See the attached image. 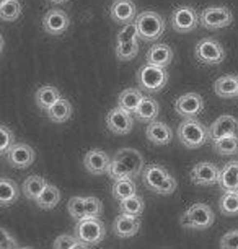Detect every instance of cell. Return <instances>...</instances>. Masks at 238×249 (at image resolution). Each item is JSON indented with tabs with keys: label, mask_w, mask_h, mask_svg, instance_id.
Returning <instances> with one entry per match:
<instances>
[{
	"label": "cell",
	"mask_w": 238,
	"mask_h": 249,
	"mask_svg": "<svg viewBox=\"0 0 238 249\" xmlns=\"http://www.w3.org/2000/svg\"><path fill=\"white\" fill-rule=\"evenodd\" d=\"M144 171V157L135 148H121L111 158L108 175L111 179H135Z\"/></svg>",
	"instance_id": "cell-1"
},
{
	"label": "cell",
	"mask_w": 238,
	"mask_h": 249,
	"mask_svg": "<svg viewBox=\"0 0 238 249\" xmlns=\"http://www.w3.org/2000/svg\"><path fill=\"white\" fill-rule=\"evenodd\" d=\"M142 181L148 191L160 196L173 194L176 187H178V182H176L175 178L168 173V170H165L163 166H158V164H148V166L144 168Z\"/></svg>",
	"instance_id": "cell-2"
},
{
	"label": "cell",
	"mask_w": 238,
	"mask_h": 249,
	"mask_svg": "<svg viewBox=\"0 0 238 249\" xmlns=\"http://www.w3.org/2000/svg\"><path fill=\"white\" fill-rule=\"evenodd\" d=\"M176 135H178V140L186 148H199L202 145H206L209 139H211L209 129L196 117L184 119L181 122L178 129H176Z\"/></svg>",
	"instance_id": "cell-3"
},
{
	"label": "cell",
	"mask_w": 238,
	"mask_h": 249,
	"mask_svg": "<svg viewBox=\"0 0 238 249\" xmlns=\"http://www.w3.org/2000/svg\"><path fill=\"white\" fill-rule=\"evenodd\" d=\"M137 83L139 88L144 93L153 95V93L162 91L168 83V72L165 67L153 64H144L141 69L137 70Z\"/></svg>",
	"instance_id": "cell-4"
},
{
	"label": "cell",
	"mask_w": 238,
	"mask_h": 249,
	"mask_svg": "<svg viewBox=\"0 0 238 249\" xmlns=\"http://www.w3.org/2000/svg\"><path fill=\"white\" fill-rule=\"evenodd\" d=\"M135 25H137V31H139V37L141 41H146V43H153L158 37L163 35L166 28V21L162 15H158L157 12L147 10L139 13L137 18H135Z\"/></svg>",
	"instance_id": "cell-5"
},
{
	"label": "cell",
	"mask_w": 238,
	"mask_h": 249,
	"mask_svg": "<svg viewBox=\"0 0 238 249\" xmlns=\"http://www.w3.org/2000/svg\"><path fill=\"white\" fill-rule=\"evenodd\" d=\"M73 234H75L82 243H85L87 248L96 246V244H100L105 239L106 227L98 217L83 218V220H78L77 222Z\"/></svg>",
	"instance_id": "cell-6"
},
{
	"label": "cell",
	"mask_w": 238,
	"mask_h": 249,
	"mask_svg": "<svg viewBox=\"0 0 238 249\" xmlns=\"http://www.w3.org/2000/svg\"><path fill=\"white\" fill-rule=\"evenodd\" d=\"M216 222V215L207 204L191 205L181 217V225L188 230H207Z\"/></svg>",
	"instance_id": "cell-7"
},
{
	"label": "cell",
	"mask_w": 238,
	"mask_h": 249,
	"mask_svg": "<svg viewBox=\"0 0 238 249\" xmlns=\"http://www.w3.org/2000/svg\"><path fill=\"white\" fill-rule=\"evenodd\" d=\"M67 210L73 220H83L100 217L103 212V204L96 197H72L67 204Z\"/></svg>",
	"instance_id": "cell-8"
},
{
	"label": "cell",
	"mask_w": 238,
	"mask_h": 249,
	"mask_svg": "<svg viewBox=\"0 0 238 249\" xmlns=\"http://www.w3.org/2000/svg\"><path fill=\"white\" fill-rule=\"evenodd\" d=\"M194 55L204 65H219L225 59V49L222 48V44L219 41L211 39V37H204L196 44Z\"/></svg>",
	"instance_id": "cell-9"
},
{
	"label": "cell",
	"mask_w": 238,
	"mask_h": 249,
	"mask_svg": "<svg viewBox=\"0 0 238 249\" xmlns=\"http://www.w3.org/2000/svg\"><path fill=\"white\" fill-rule=\"evenodd\" d=\"M201 26L206 30H222L233 23V15L227 7H207L199 13Z\"/></svg>",
	"instance_id": "cell-10"
},
{
	"label": "cell",
	"mask_w": 238,
	"mask_h": 249,
	"mask_svg": "<svg viewBox=\"0 0 238 249\" xmlns=\"http://www.w3.org/2000/svg\"><path fill=\"white\" fill-rule=\"evenodd\" d=\"M171 28L178 33H191L196 30V26L201 25L198 12L193 7L183 5L178 7L171 13Z\"/></svg>",
	"instance_id": "cell-11"
},
{
	"label": "cell",
	"mask_w": 238,
	"mask_h": 249,
	"mask_svg": "<svg viewBox=\"0 0 238 249\" xmlns=\"http://www.w3.org/2000/svg\"><path fill=\"white\" fill-rule=\"evenodd\" d=\"M204 109V100L198 93H184L175 101L176 114L183 119H193L198 117Z\"/></svg>",
	"instance_id": "cell-12"
},
{
	"label": "cell",
	"mask_w": 238,
	"mask_h": 249,
	"mask_svg": "<svg viewBox=\"0 0 238 249\" xmlns=\"http://www.w3.org/2000/svg\"><path fill=\"white\" fill-rule=\"evenodd\" d=\"M189 178L196 186H216L219 184L220 170H219V166L214 163L201 161L193 166Z\"/></svg>",
	"instance_id": "cell-13"
},
{
	"label": "cell",
	"mask_w": 238,
	"mask_h": 249,
	"mask_svg": "<svg viewBox=\"0 0 238 249\" xmlns=\"http://www.w3.org/2000/svg\"><path fill=\"white\" fill-rule=\"evenodd\" d=\"M69 25H71V18L60 8H51L43 17V28L51 36L64 35L67 31Z\"/></svg>",
	"instance_id": "cell-14"
},
{
	"label": "cell",
	"mask_w": 238,
	"mask_h": 249,
	"mask_svg": "<svg viewBox=\"0 0 238 249\" xmlns=\"http://www.w3.org/2000/svg\"><path fill=\"white\" fill-rule=\"evenodd\" d=\"M106 125L113 134L116 135H126L129 134L134 127V119L130 112L124 111L123 107H114L106 116Z\"/></svg>",
	"instance_id": "cell-15"
},
{
	"label": "cell",
	"mask_w": 238,
	"mask_h": 249,
	"mask_svg": "<svg viewBox=\"0 0 238 249\" xmlns=\"http://www.w3.org/2000/svg\"><path fill=\"white\" fill-rule=\"evenodd\" d=\"M5 157L10 166L17 168V170H25V168L33 164L36 153L28 143H13Z\"/></svg>",
	"instance_id": "cell-16"
},
{
	"label": "cell",
	"mask_w": 238,
	"mask_h": 249,
	"mask_svg": "<svg viewBox=\"0 0 238 249\" xmlns=\"http://www.w3.org/2000/svg\"><path fill=\"white\" fill-rule=\"evenodd\" d=\"M110 164H111L110 155L103 152V150L93 148L90 152H87V155L83 157V166H85V170L96 176L108 173Z\"/></svg>",
	"instance_id": "cell-17"
},
{
	"label": "cell",
	"mask_w": 238,
	"mask_h": 249,
	"mask_svg": "<svg viewBox=\"0 0 238 249\" xmlns=\"http://www.w3.org/2000/svg\"><path fill=\"white\" fill-rule=\"evenodd\" d=\"M238 132V119L235 116L230 114H223L220 117H217L216 121L212 122V125L209 127V135H211V140L216 142V140L227 137V135L237 134Z\"/></svg>",
	"instance_id": "cell-18"
},
{
	"label": "cell",
	"mask_w": 238,
	"mask_h": 249,
	"mask_svg": "<svg viewBox=\"0 0 238 249\" xmlns=\"http://www.w3.org/2000/svg\"><path fill=\"white\" fill-rule=\"evenodd\" d=\"M139 228H141V220H139V217H134V215H128L123 212L114 218L113 223L114 234L123 239L135 236L139 233Z\"/></svg>",
	"instance_id": "cell-19"
},
{
	"label": "cell",
	"mask_w": 238,
	"mask_h": 249,
	"mask_svg": "<svg viewBox=\"0 0 238 249\" xmlns=\"http://www.w3.org/2000/svg\"><path fill=\"white\" fill-rule=\"evenodd\" d=\"M110 15L113 21L126 25V23H132L137 18V8L132 0H114L113 5L110 8Z\"/></svg>",
	"instance_id": "cell-20"
},
{
	"label": "cell",
	"mask_w": 238,
	"mask_h": 249,
	"mask_svg": "<svg viewBox=\"0 0 238 249\" xmlns=\"http://www.w3.org/2000/svg\"><path fill=\"white\" fill-rule=\"evenodd\" d=\"M146 135H147V140L153 145H168L173 139V132H171L170 125H166L165 122L162 121H152L148 122L147 129H146Z\"/></svg>",
	"instance_id": "cell-21"
},
{
	"label": "cell",
	"mask_w": 238,
	"mask_h": 249,
	"mask_svg": "<svg viewBox=\"0 0 238 249\" xmlns=\"http://www.w3.org/2000/svg\"><path fill=\"white\" fill-rule=\"evenodd\" d=\"M146 60L148 64L153 65H160V67H168L173 60V49L170 48L168 44L163 43H157L153 44L150 49L147 51L146 54Z\"/></svg>",
	"instance_id": "cell-22"
},
{
	"label": "cell",
	"mask_w": 238,
	"mask_h": 249,
	"mask_svg": "<svg viewBox=\"0 0 238 249\" xmlns=\"http://www.w3.org/2000/svg\"><path fill=\"white\" fill-rule=\"evenodd\" d=\"M214 91L223 100L238 96V75H222L214 82Z\"/></svg>",
	"instance_id": "cell-23"
},
{
	"label": "cell",
	"mask_w": 238,
	"mask_h": 249,
	"mask_svg": "<svg viewBox=\"0 0 238 249\" xmlns=\"http://www.w3.org/2000/svg\"><path fill=\"white\" fill-rule=\"evenodd\" d=\"M219 187L222 191H238V161H228L220 170Z\"/></svg>",
	"instance_id": "cell-24"
},
{
	"label": "cell",
	"mask_w": 238,
	"mask_h": 249,
	"mask_svg": "<svg viewBox=\"0 0 238 249\" xmlns=\"http://www.w3.org/2000/svg\"><path fill=\"white\" fill-rule=\"evenodd\" d=\"M158 112H160V106L153 100L152 96H144L141 105L137 106V109L134 111V116L137 121L142 122H152L157 119Z\"/></svg>",
	"instance_id": "cell-25"
},
{
	"label": "cell",
	"mask_w": 238,
	"mask_h": 249,
	"mask_svg": "<svg viewBox=\"0 0 238 249\" xmlns=\"http://www.w3.org/2000/svg\"><path fill=\"white\" fill-rule=\"evenodd\" d=\"M144 98V91L141 88H126L124 91H121L118 98V106L123 107L124 111L134 114V111L137 109V106L141 105Z\"/></svg>",
	"instance_id": "cell-26"
},
{
	"label": "cell",
	"mask_w": 238,
	"mask_h": 249,
	"mask_svg": "<svg viewBox=\"0 0 238 249\" xmlns=\"http://www.w3.org/2000/svg\"><path fill=\"white\" fill-rule=\"evenodd\" d=\"M59 98H62V96H60V91L57 90V88L51 87V85H44L36 91L35 101H36V106H38L41 111L48 112L49 107L53 106Z\"/></svg>",
	"instance_id": "cell-27"
},
{
	"label": "cell",
	"mask_w": 238,
	"mask_h": 249,
	"mask_svg": "<svg viewBox=\"0 0 238 249\" xmlns=\"http://www.w3.org/2000/svg\"><path fill=\"white\" fill-rule=\"evenodd\" d=\"M48 116L51 121L55 122V124H64V122H67L72 117L71 101L65 100V98H59V100L49 107Z\"/></svg>",
	"instance_id": "cell-28"
},
{
	"label": "cell",
	"mask_w": 238,
	"mask_h": 249,
	"mask_svg": "<svg viewBox=\"0 0 238 249\" xmlns=\"http://www.w3.org/2000/svg\"><path fill=\"white\" fill-rule=\"evenodd\" d=\"M20 197V189L15 181L8 179V178H2L0 179V204L2 207H8L15 204Z\"/></svg>",
	"instance_id": "cell-29"
},
{
	"label": "cell",
	"mask_w": 238,
	"mask_h": 249,
	"mask_svg": "<svg viewBox=\"0 0 238 249\" xmlns=\"http://www.w3.org/2000/svg\"><path fill=\"white\" fill-rule=\"evenodd\" d=\"M35 202L38 204L39 209L53 210L54 207H57V204L60 202V191L55 186L48 182V186L44 187V191L41 192V194L38 196V199H36Z\"/></svg>",
	"instance_id": "cell-30"
},
{
	"label": "cell",
	"mask_w": 238,
	"mask_h": 249,
	"mask_svg": "<svg viewBox=\"0 0 238 249\" xmlns=\"http://www.w3.org/2000/svg\"><path fill=\"white\" fill-rule=\"evenodd\" d=\"M48 186V181L44 179V178L41 176H28L25 181H23V194L26 196V199L30 200H36L38 199V196L41 194V192L44 191V187Z\"/></svg>",
	"instance_id": "cell-31"
},
{
	"label": "cell",
	"mask_w": 238,
	"mask_h": 249,
	"mask_svg": "<svg viewBox=\"0 0 238 249\" xmlns=\"http://www.w3.org/2000/svg\"><path fill=\"white\" fill-rule=\"evenodd\" d=\"M214 150L222 157H232V155L238 153V135L232 134L216 140L214 142Z\"/></svg>",
	"instance_id": "cell-32"
},
{
	"label": "cell",
	"mask_w": 238,
	"mask_h": 249,
	"mask_svg": "<svg viewBox=\"0 0 238 249\" xmlns=\"http://www.w3.org/2000/svg\"><path fill=\"white\" fill-rule=\"evenodd\" d=\"M144 209H146V204H144V199L141 196L134 194L128 197L124 200H119V210L123 213L128 215H134V217H141Z\"/></svg>",
	"instance_id": "cell-33"
},
{
	"label": "cell",
	"mask_w": 238,
	"mask_h": 249,
	"mask_svg": "<svg viewBox=\"0 0 238 249\" xmlns=\"http://www.w3.org/2000/svg\"><path fill=\"white\" fill-rule=\"evenodd\" d=\"M137 194V186H135L134 179H114L113 184V197L118 200H124L128 197Z\"/></svg>",
	"instance_id": "cell-34"
},
{
	"label": "cell",
	"mask_w": 238,
	"mask_h": 249,
	"mask_svg": "<svg viewBox=\"0 0 238 249\" xmlns=\"http://www.w3.org/2000/svg\"><path fill=\"white\" fill-rule=\"evenodd\" d=\"M219 209L227 217H235V215H238V191L225 192L220 197V200H219Z\"/></svg>",
	"instance_id": "cell-35"
},
{
	"label": "cell",
	"mask_w": 238,
	"mask_h": 249,
	"mask_svg": "<svg viewBox=\"0 0 238 249\" xmlns=\"http://www.w3.org/2000/svg\"><path fill=\"white\" fill-rule=\"evenodd\" d=\"M139 39L135 41H126V43H116V57L121 62H129L132 60L139 53Z\"/></svg>",
	"instance_id": "cell-36"
},
{
	"label": "cell",
	"mask_w": 238,
	"mask_h": 249,
	"mask_svg": "<svg viewBox=\"0 0 238 249\" xmlns=\"http://www.w3.org/2000/svg\"><path fill=\"white\" fill-rule=\"evenodd\" d=\"M21 15V3L18 0H3L0 5V18L3 21H15Z\"/></svg>",
	"instance_id": "cell-37"
},
{
	"label": "cell",
	"mask_w": 238,
	"mask_h": 249,
	"mask_svg": "<svg viewBox=\"0 0 238 249\" xmlns=\"http://www.w3.org/2000/svg\"><path fill=\"white\" fill-rule=\"evenodd\" d=\"M53 248H55V249H62V248L77 249V248H87V244L82 243L75 234H60V236L55 238V241L53 243Z\"/></svg>",
	"instance_id": "cell-38"
},
{
	"label": "cell",
	"mask_w": 238,
	"mask_h": 249,
	"mask_svg": "<svg viewBox=\"0 0 238 249\" xmlns=\"http://www.w3.org/2000/svg\"><path fill=\"white\" fill-rule=\"evenodd\" d=\"M135 39H141L135 21L126 23L123 26V30H119L118 36H116V43H126V41H135Z\"/></svg>",
	"instance_id": "cell-39"
},
{
	"label": "cell",
	"mask_w": 238,
	"mask_h": 249,
	"mask_svg": "<svg viewBox=\"0 0 238 249\" xmlns=\"http://www.w3.org/2000/svg\"><path fill=\"white\" fill-rule=\"evenodd\" d=\"M0 132H2V147H0V153L2 155H7L8 150L12 148V145L15 143V135L7 125H2L0 127Z\"/></svg>",
	"instance_id": "cell-40"
},
{
	"label": "cell",
	"mask_w": 238,
	"mask_h": 249,
	"mask_svg": "<svg viewBox=\"0 0 238 249\" xmlns=\"http://www.w3.org/2000/svg\"><path fill=\"white\" fill-rule=\"evenodd\" d=\"M220 248L225 249H238V230L225 233L220 239Z\"/></svg>",
	"instance_id": "cell-41"
},
{
	"label": "cell",
	"mask_w": 238,
	"mask_h": 249,
	"mask_svg": "<svg viewBox=\"0 0 238 249\" xmlns=\"http://www.w3.org/2000/svg\"><path fill=\"white\" fill-rule=\"evenodd\" d=\"M0 233H2V239H0V246L2 248H13V246H17V243H15V239H13L10 234H8V231L5 228H2L0 230Z\"/></svg>",
	"instance_id": "cell-42"
},
{
	"label": "cell",
	"mask_w": 238,
	"mask_h": 249,
	"mask_svg": "<svg viewBox=\"0 0 238 249\" xmlns=\"http://www.w3.org/2000/svg\"><path fill=\"white\" fill-rule=\"evenodd\" d=\"M49 2H53V3H59V5H60V3H67L69 0H49Z\"/></svg>",
	"instance_id": "cell-43"
},
{
	"label": "cell",
	"mask_w": 238,
	"mask_h": 249,
	"mask_svg": "<svg viewBox=\"0 0 238 249\" xmlns=\"http://www.w3.org/2000/svg\"><path fill=\"white\" fill-rule=\"evenodd\" d=\"M2 2H3V0H2Z\"/></svg>",
	"instance_id": "cell-44"
}]
</instances>
